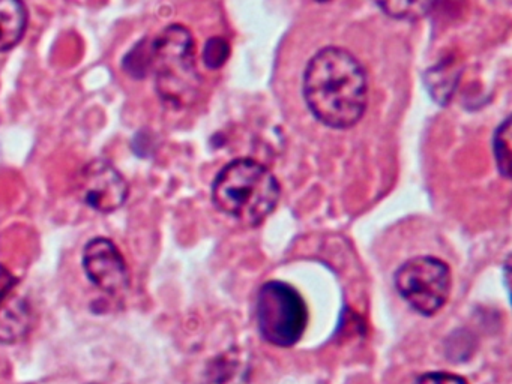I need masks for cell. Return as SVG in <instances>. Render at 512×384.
Here are the masks:
<instances>
[{
	"instance_id": "obj_1",
	"label": "cell",
	"mask_w": 512,
	"mask_h": 384,
	"mask_svg": "<svg viewBox=\"0 0 512 384\" xmlns=\"http://www.w3.org/2000/svg\"><path fill=\"white\" fill-rule=\"evenodd\" d=\"M304 98L313 116L335 129L355 126L368 104L364 66L350 51L326 47L308 62Z\"/></svg>"
},
{
	"instance_id": "obj_2",
	"label": "cell",
	"mask_w": 512,
	"mask_h": 384,
	"mask_svg": "<svg viewBox=\"0 0 512 384\" xmlns=\"http://www.w3.org/2000/svg\"><path fill=\"white\" fill-rule=\"evenodd\" d=\"M280 197L277 177L265 165L250 158L227 164L212 185L215 207L248 227L262 224L277 209Z\"/></svg>"
},
{
	"instance_id": "obj_3",
	"label": "cell",
	"mask_w": 512,
	"mask_h": 384,
	"mask_svg": "<svg viewBox=\"0 0 512 384\" xmlns=\"http://www.w3.org/2000/svg\"><path fill=\"white\" fill-rule=\"evenodd\" d=\"M149 69L164 104L181 110L196 102L202 77L197 71L196 42L187 27L170 24L149 41Z\"/></svg>"
},
{
	"instance_id": "obj_4",
	"label": "cell",
	"mask_w": 512,
	"mask_h": 384,
	"mask_svg": "<svg viewBox=\"0 0 512 384\" xmlns=\"http://www.w3.org/2000/svg\"><path fill=\"white\" fill-rule=\"evenodd\" d=\"M256 315L260 335L277 347H293L301 341L307 329V303L287 282L269 281L262 285L257 296Z\"/></svg>"
},
{
	"instance_id": "obj_5",
	"label": "cell",
	"mask_w": 512,
	"mask_h": 384,
	"mask_svg": "<svg viewBox=\"0 0 512 384\" xmlns=\"http://www.w3.org/2000/svg\"><path fill=\"white\" fill-rule=\"evenodd\" d=\"M395 288L413 311L425 317L439 312L451 294V269L436 257L410 258L395 272Z\"/></svg>"
},
{
	"instance_id": "obj_6",
	"label": "cell",
	"mask_w": 512,
	"mask_h": 384,
	"mask_svg": "<svg viewBox=\"0 0 512 384\" xmlns=\"http://www.w3.org/2000/svg\"><path fill=\"white\" fill-rule=\"evenodd\" d=\"M83 269L89 281L110 296L130 288V272L118 246L106 237H95L83 251Z\"/></svg>"
},
{
	"instance_id": "obj_7",
	"label": "cell",
	"mask_w": 512,
	"mask_h": 384,
	"mask_svg": "<svg viewBox=\"0 0 512 384\" xmlns=\"http://www.w3.org/2000/svg\"><path fill=\"white\" fill-rule=\"evenodd\" d=\"M80 191L85 203L101 213L115 212L128 197L124 176L104 159H95L83 168Z\"/></svg>"
},
{
	"instance_id": "obj_8",
	"label": "cell",
	"mask_w": 512,
	"mask_h": 384,
	"mask_svg": "<svg viewBox=\"0 0 512 384\" xmlns=\"http://www.w3.org/2000/svg\"><path fill=\"white\" fill-rule=\"evenodd\" d=\"M28 27V9L17 0H0V53L22 41Z\"/></svg>"
},
{
	"instance_id": "obj_9",
	"label": "cell",
	"mask_w": 512,
	"mask_h": 384,
	"mask_svg": "<svg viewBox=\"0 0 512 384\" xmlns=\"http://www.w3.org/2000/svg\"><path fill=\"white\" fill-rule=\"evenodd\" d=\"M32 312L25 299H13L0 311V342L13 344L28 335Z\"/></svg>"
},
{
	"instance_id": "obj_10",
	"label": "cell",
	"mask_w": 512,
	"mask_h": 384,
	"mask_svg": "<svg viewBox=\"0 0 512 384\" xmlns=\"http://www.w3.org/2000/svg\"><path fill=\"white\" fill-rule=\"evenodd\" d=\"M247 375V366L238 351L230 350L209 363L203 372L202 384H242Z\"/></svg>"
},
{
	"instance_id": "obj_11",
	"label": "cell",
	"mask_w": 512,
	"mask_h": 384,
	"mask_svg": "<svg viewBox=\"0 0 512 384\" xmlns=\"http://www.w3.org/2000/svg\"><path fill=\"white\" fill-rule=\"evenodd\" d=\"M493 150L500 174L505 179H509L511 176V119L509 117H506L494 132Z\"/></svg>"
},
{
	"instance_id": "obj_12",
	"label": "cell",
	"mask_w": 512,
	"mask_h": 384,
	"mask_svg": "<svg viewBox=\"0 0 512 384\" xmlns=\"http://www.w3.org/2000/svg\"><path fill=\"white\" fill-rule=\"evenodd\" d=\"M124 68L133 77L142 78L149 71V41H140L124 59Z\"/></svg>"
},
{
	"instance_id": "obj_13",
	"label": "cell",
	"mask_w": 512,
	"mask_h": 384,
	"mask_svg": "<svg viewBox=\"0 0 512 384\" xmlns=\"http://www.w3.org/2000/svg\"><path fill=\"white\" fill-rule=\"evenodd\" d=\"M230 57V45L221 36H214L206 42L203 50V63L209 69H220Z\"/></svg>"
},
{
	"instance_id": "obj_14",
	"label": "cell",
	"mask_w": 512,
	"mask_h": 384,
	"mask_svg": "<svg viewBox=\"0 0 512 384\" xmlns=\"http://www.w3.org/2000/svg\"><path fill=\"white\" fill-rule=\"evenodd\" d=\"M379 8H382L386 14L391 17L397 18H419L430 11L431 3L425 2H389L377 3Z\"/></svg>"
},
{
	"instance_id": "obj_15",
	"label": "cell",
	"mask_w": 512,
	"mask_h": 384,
	"mask_svg": "<svg viewBox=\"0 0 512 384\" xmlns=\"http://www.w3.org/2000/svg\"><path fill=\"white\" fill-rule=\"evenodd\" d=\"M415 384H467V380L452 372L436 371L421 375Z\"/></svg>"
},
{
	"instance_id": "obj_16",
	"label": "cell",
	"mask_w": 512,
	"mask_h": 384,
	"mask_svg": "<svg viewBox=\"0 0 512 384\" xmlns=\"http://www.w3.org/2000/svg\"><path fill=\"white\" fill-rule=\"evenodd\" d=\"M14 284H16V279L13 278V275L5 267L0 266V305L8 296Z\"/></svg>"
}]
</instances>
